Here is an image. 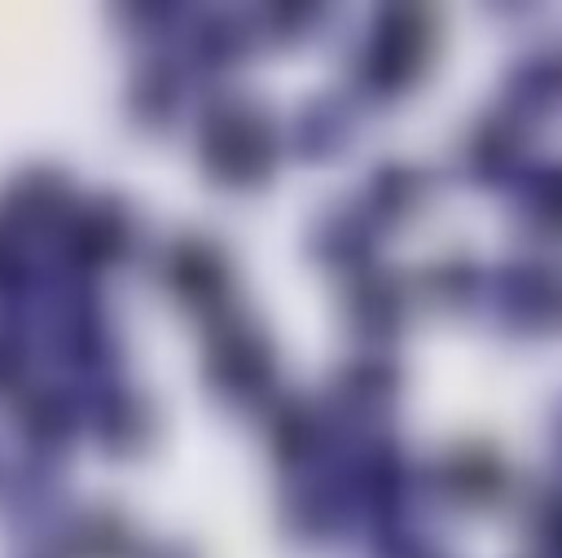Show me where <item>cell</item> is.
<instances>
[{
    "mask_svg": "<svg viewBox=\"0 0 562 558\" xmlns=\"http://www.w3.org/2000/svg\"><path fill=\"white\" fill-rule=\"evenodd\" d=\"M522 79H527V105H553V101H562V57L558 53L531 57L522 66Z\"/></svg>",
    "mask_w": 562,
    "mask_h": 558,
    "instance_id": "9c48e42d",
    "label": "cell"
},
{
    "mask_svg": "<svg viewBox=\"0 0 562 558\" xmlns=\"http://www.w3.org/2000/svg\"><path fill=\"white\" fill-rule=\"evenodd\" d=\"M391 395H395L391 365H378V360L373 365H356L342 378V404L356 409V413H378L382 404H391Z\"/></svg>",
    "mask_w": 562,
    "mask_h": 558,
    "instance_id": "8992f818",
    "label": "cell"
},
{
    "mask_svg": "<svg viewBox=\"0 0 562 558\" xmlns=\"http://www.w3.org/2000/svg\"><path fill=\"white\" fill-rule=\"evenodd\" d=\"M422 62H426V22L417 13H382L360 75L378 97H386V92H404L417 79Z\"/></svg>",
    "mask_w": 562,
    "mask_h": 558,
    "instance_id": "6da1fadb",
    "label": "cell"
},
{
    "mask_svg": "<svg viewBox=\"0 0 562 558\" xmlns=\"http://www.w3.org/2000/svg\"><path fill=\"white\" fill-rule=\"evenodd\" d=\"M443 488L452 501H465V505H483V501H496L501 488H505V470L496 461V453L487 448H461L443 461L439 470Z\"/></svg>",
    "mask_w": 562,
    "mask_h": 558,
    "instance_id": "7a4b0ae2",
    "label": "cell"
},
{
    "mask_svg": "<svg viewBox=\"0 0 562 558\" xmlns=\"http://www.w3.org/2000/svg\"><path fill=\"white\" fill-rule=\"evenodd\" d=\"M422 189H426V180H422L413 167H386V171H378V180H373V193H378V202L386 207V215L413 211L417 198H422Z\"/></svg>",
    "mask_w": 562,
    "mask_h": 558,
    "instance_id": "52a82bcc",
    "label": "cell"
},
{
    "mask_svg": "<svg viewBox=\"0 0 562 558\" xmlns=\"http://www.w3.org/2000/svg\"><path fill=\"white\" fill-rule=\"evenodd\" d=\"M404 290L395 277H364L351 294V321L369 334V338H386L400 330L404 321Z\"/></svg>",
    "mask_w": 562,
    "mask_h": 558,
    "instance_id": "3957f363",
    "label": "cell"
},
{
    "mask_svg": "<svg viewBox=\"0 0 562 558\" xmlns=\"http://www.w3.org/2000/svg\"><path fill=\"white\" fill-rule=\"evenodd\" d=\"M514 154H518V145H514V132L505 119H487L470 141V167L479 180H501L514 167Z\"/></svg>",
    "mask_w": 562,
    "mask_h": 558,
    "instance_id": "5b68a950",
    "label": "cell"
},
{
    "mask_svg": "<svg viewBox=\"0 0 562 558\" xmlns=\"http://www.w3.org/2000/svg\"><path fill=\"white\" fill-rule=\"evenodd\" d=\"M531 224L536 233L562 237V171H544L531 185Z\"/></svg>",
    "mask_w": 562,
    "mask_h": 558,
    "instance_id": "ba28073f",
    "label": "cell"
},
{
    "mask_svg": "<svg viewBox=\"0 0 562 558\" xmlns=\"http://www.w3.org/2000/svg\"><path fill=\"white\" fill-rule=\"evenodd\" d=\"M316 237H321V255H325L334 268L356 264V259H364V255L373 250V233H369V224H364L356 211H338L334 220L321 224Z\"/></svg>",
    "mask_w": 562,
    "mask_h": 558,
    "instance_id": "277c9868",
    "label": "cell"
}]
</instances>
